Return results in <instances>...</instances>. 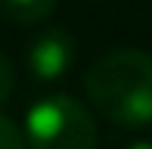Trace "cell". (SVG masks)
Returning <instances> with one entry per match:
<instances>
[{
    "instance_id": "6da1fadb",
    "label": "cell",
    "mask_w": 152,
    "mask_h": 149,
    "mask_svg": "<svg viewBox=\"0 0 152 149\" xmlns=\"http://www.w3.org/2000/svg\"><path fill=\"white\" fill-rule=\"evenodd\" d=\"M87 96L112 124L140 127L152 124V56L134 47L99 56L84 78Z\"/></svg>"
},
{
    "instance_id": "7a4b0ae2",
    "label": "cell",
    "mask_w": 152,
    "mask_h": 149,
    "mask_svg": "<svg viewBox=\"0 0 152 149\" xmlns=\"http://www.w3.org/2000/svg\"><path fill=\"white\" fill-rule=\"evenodd\" d=\"M22 134L28 149H96L93 115L68 93L37 99L25 115Z\"/></svg>"
},
{
    "instance_id": "3957f363",
    "label": "cell",
    "mask_w": 152,
    "mask_h": 149,
    "mask_svg": "<svg viewBox=\"0 0 152 149\" xmlns=\"http://www.w3.org/2000/svg\"><path fill=\"white\" fill-rule=\"evenodd\" d=\"M75 56H78V44L65 28H44L40 34H34V40L25 50V65L37 81H59L72 72Z\"/></svg>"
},
{
    "instance_id": "277c9868",
    "label": "cell",
    "mask_w": 152,
    "mask_h": 149,
    "mask_svg": "<svg viewBox=\"0 0 152 149\" xmlns=\"http://www.w3.org/2000/svg\"><path fill=\"white\" fill-rule=\"evenodd\" d=\"M3 9L10 12V19L22 25H34L44 22L53 9H56V0H3Z\"/></svg>"
},
{
    "instance_id": "5b68a950",
    "label": "cell",
    "mask_w": 152,
    "mask_h": 149,
    "mask_svg": "<svg viewBox=\"0 0 152 149\" xmlns=\"http://www.w3.org/2000/svg\"><path fill=\"white\" fill-rule=\"evenodd\" d=\"M0 149H28L25 146V134L6 115H0Z\"/></svg>"
},
{
    "instance_id": "8992f818",
    "label": "cell",
    "mask_w": 152,
    "mask_h": 149,
    "mask_svg": "<svg viewBox=\"0 0 152 149\" xmlns=\"http://www.w3.org/2000/svg\"><path fill=\"white\" fill-rule=\"evenodd\" d=\"M12 84H16V74H12V62L0 53V103H6L12 93Z\"/></svg>"
},
{
    "instance_id": "52a82bcc",
    "label": "cell",
    "mask_w": 152,
    "mask_h": 149,
    "mask_svg": "<svg viewBox=\"0 0 152 149\" xmlns=\"http://www.w3.org/2000/svg\"><path fill=\"white\" fill-rule=\"evenodd\" d=\"M127 149H152V140H137V143H130Z\"/></svg>"
}]
</instances>
